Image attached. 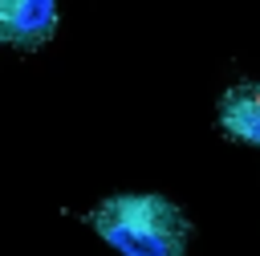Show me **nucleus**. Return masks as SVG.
<instances>
[{
    "instance_id": "obj_1",
    "label": "nucleus",
    "mask_w": 260,
    "mask_h": 256,
    "mask_svg": "<svg viewBox=\"0 0 260 256\" xmlns=\"http://www.w3.org/2000/svg\"><path fill=\"white\" fill-rule=\"evenodd\" d=\"M85 223L122 256H183L191 240V219L162 195H110Z\"/></svg>"
},
{
    "instance_id": "obj_2",
    "label": "nucleus",
    "mask_w": 260,
    "mask_h": 256,
    "mask_svg": "<svg viewBox=\"0 0 260 256\" xmlns=\"http://www.w3.org/2000/svg\"><path fill=\"white\" fill-rule=\"evenodd\" d=\"M57 33V0H0V37L32 53Z\"/></svg>"
},
{
    "instance_id": "obj_3",
    "label": "nucleus",
    "mask_w": 260,
    "mask_h": 256,
    "mask_svg": "<svg viewBox=\"0 0 260 256\" xmlns=\"http://www.w3.org/2000/svg\"><path fill=\"white\" fill-rule=\"evenodd\" d=\"M215 122L228 138L260 146V81H236L215 110Z\"/></svg>"
}]
</instances>
